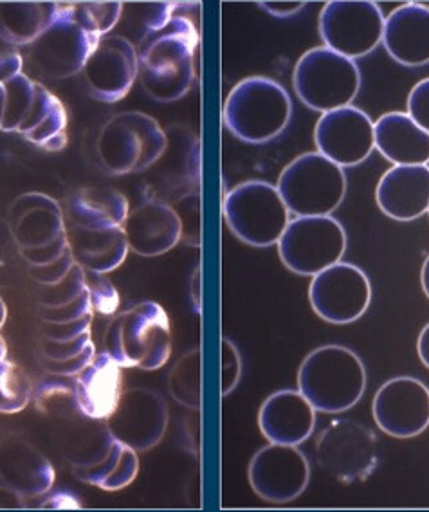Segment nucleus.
<instances>
[{"instance_id":"obj_1","label":"nucleus","mask_w":429,"mask_h":512,"mask_svg":"<svg viewBox=\"0 0 429 512\" xmlns=\"http://www.w3.org/2000/svg\"><path fill=\"white\" fill-rule=\"evenodd\" d=\"M199 40L197 26L177 13L165 29L141 42L137 51L139 78L148 98L174 103L192 91Z\"/></svg>"},{"instance_id":"obj_2","label":"nucleus","mask_w":429,"mask_h":512,"mask_svg":"<svg viewBox=\"0 0 429 512\" xmlns=\"http://www.w3.org/2000/svg\"><path fill=\"white\" fill-rule=\"evenodd\" d=\"M298 390L316 412H347L365 395V363L343 345L318 347L303 359Z\"/></svg>"},{"instance_id":"obj_3","label":"nucleus","mask_w":429,"mask_h":512,"mask_svg":"<svg viewBox=\"0 0 429 512\" xmlns=\"http://www.w3.org/2000/svg\"><path fill=\"white\" fill-rule=\"evenodd\" d=\"M293 118V100L280 83L265 76L238 82L224 101L222 121L235 138L265 145L278 138Z\"/></svg>"},{"instance_id":"obj_4","label":"nucleus","mask_w":429,"mask_h":512,"mask_svg":"<svg viewBox=\"0 0 429 512\" xmlns=\"http://www.w3.org/2000/svg\"><path fill=\"white\" fill-rule=\"evenodd\" d=\"M103 345L121 368L157 370L172 356L170 318L159 303H136L112 318Z\"/></svg>"},{"instance_id":"obj_5","label":"nucleus","mask_w":429,"mask_h":512,"mask_svg":"<svg viewBox=\"0 0 429 512\" xmlns=\"http://www.w3.org/2000/svg\"><path fill=\"white\" fill-rule=\"evenodd\" d=\"M168 136L145 112H119L103 125L96 150L110 175L141 174L165 154Z\"/></svg>"},{"instance_id":"obj_6","label":"nucleus","mask_w":429,"mask_h":512,"mask_svg":"<svg viewBox=\"0 0 429 512\" xmlns=\"http://www.w3.org/2000/svg\"><path fill=\"white\" fill-rule=\"evenodd\" d=\"M289 213L296 217H323L338 210L347 195L345 168L307 152L283 168L276 184Z\"/></svg>"},{"instance_id":"obj_7","label":"nucleus","mask_w":429,"mask_h":512,"mask_svg":"<svg viewBox=\"0 0 429 512\" xmlns=\"http://www.w3.org/2000/svg\"><path fill=\"white\" fill-rule=\"evenodd\" d=\"M293 85L305 107L325 114L352 105L361 89V71L354 60L329 47H312L296 62Z\"/></svg>"},{"instance_id":"obj_8","label":"nucleus","mask_w":429,"mask_h":512,"mask_svg":"<svg viewBox=\"0 0 429 512\" xmlns=\"http://www.w3.org/2000/svg\"><path fill=\"white\" fill-rule=\"evenodd\" d=\"M11 235L29 266H47L69 249L62 206L46 193H24L8 213Z\"/></svg>"},{"instance_id":"obj_9","label":"nucleus","mask_w":429,"mask_h":512,"mask_svg":"<svg viewBox=\"0 0 429 512\" xmlns=\"http://www.w3.org/2000/svg\"><path fill=\"white\" fill-rule=\"evenodd\" d=\"M222 211L229 231L253 247L278 244L291 220L278 188L265 181L237 184L226 193Z\"/></svg>"},{"instance_id":"obj_10","label":"nucleus","mask_w":429,"mask_h":512,"mask_svg":"<svg viewBox=\"0 0 429 512\" xmlns=\"http://www.w3.org/2000/svg\"><path fill=\"white\" fill-rule=\"evenodd\" d=\"M283 266L294 275L314 276L341 262L347 251V231L332 215L289 220L278 240Z\"/></svg>"},{"instance_id":"obj_11","label":"nucleus","mask_w":429,"mask_h":512,"mask_svg":"<svg viewBox=\"0 0 429 512\" xmlns=\"http://www.w3.org/2000/svg\"><path fill=\"white\" fill-rule=\"evenodd\" d=\"M325 47L356 62L383 44L384 15L372 0H332L318 19Z\"/></svg>"},{"instance_id":"obj_12","label":"nucleus","mask_w":429,"mask_h":512,"mask_svg":"<svg viewBox=\"0 0 429 512\" xmlns=\"http://www.w3.org/2000/svg\"><path fill=\"white\" fill-rule=\"evenodd\" d=\"M312 311L332 325H348L365 316L372 303V284L361 267L338 262L312 276Z\"/></svg>"},{"instance_id":"obj_13","label":"nucleus","mask_w":429,"mask_h":512,"mask_svg":"<svg viewBox=\"0 0 429 512\" xmlns=\"http://www.w3.org/2000/svg\"><path fill=\"white\" fill-rule=\"evenodd\" d=\"M168 147L156 165L148 168L145 190L148 199L174 204L186 193L201 192L202 145L192 130L170 128L166 132Z\"/></svg>"},{"instance_id":"obj_14","label":"nucleus","mask_w":429,"mask_h":512,"mask_svg":"<svg viewBox=\"0 0 429 512\" xmlns=\"http://www.w3.org/2000/svg\"><path fill=\"white\" fill-rule=\"evenodd\" d=\"M314 451L321 469L339 482L363 480L377 466L374 431L352 419L330 422Z\"/></svg>"},{"instance_id":"obj_15","label":"nucleus","mask_w":429,"mask_h":512,"mask_svg":"<svg viewBox=\"0 0 429 512\" xmlns=\"http://www.w3.org/2000/svg\"><path fill=\"white\" fill-rule=\"evenodd\" d=\"M311 464L298 446L269 444L258 449L249 464V484L264 502L283 505L305 493Z\"/></svg>"},{"instance_id":"obj_16","label":"nucleus","mask_w":429,"mask_h":512,"mask_svg":"<svg viewBox=\"0 0 429 512\" xmlns=\"http://www.w3.org/2000/svg\"><path fill=\"white\" fill-rule=\"evenodd\" d=\"M170 412L163 395L148 388H130L119 397L114 412L105 419L114 439L136 453H145L165 437Z\"/></svg>"},{"instance_id":"obj_17","label":"nucleus","mask_w":429,"mask_h":512,"mask_svg":"<svg viewBox=\"0 0 429 512\" xmlns=\"http://www.w3.org/2000/svg\"><path fill=\"white\" fill-rule=\"evenodd\" d=\"M372 415L379 430L395 439H413L429 426V390L417 377H393L377 390Z\"/></svg>"},{"instance_id":"obj_18","label":"nucleus","mask_w":429,"mask_h":512,"mask_svg":"<svg viewBox=\"0 0 429 512\" xmlns=\"http://www.w3.org/2000/svg\"><path fill=\"white\" fill-rule=\"evenodd\" d=\"M314 145L341 168L361 165L374 152V121L354 105L325 112L314 128Z\"/></svg>"},{"instance_id":"obj_19","label":"nucleus","mask_w":429,"mask_h":512,"mask_svg":"<svg viewBox=\"0 0 429 512\" xmlns=\"http://www.w3.org/2000/svg\"><path fill=\"white\" fill-rule=\"evenodd\" d=\"M98 42L100 38L92 37L69 19L65 2H62L60 17L37 42L31 44V64L46 78H71L74 74L82 73Z\"/></svg>"},{"instance_id":"obj_20","label":"nucleus","mask_w":429,"mask_h":512,"mask_svg":"<svg viewBox=\"0 0 429 512\" xmlns=\"http://www.w3.org/2000/svg\"><path fill=\"white\" fill-rule=\"evenodd\" d=\"M87 91L94 100L116 103L127 96L139 76V55L127 37L105 35L83 67Z\"/></svg>"},{"instance_id":"obj_21","label":"nucleus","mask_w":429,"mask_h":512,"mask_svg":"<svg viewBox=\"0 0 429 512\" xmlns=\"http://www.w3.org/2000/svg\"><path fill=\"white\" fill-rule=\"evenodd\" d=\"M128 249L143 258H154L172 251L183 237L181 220L172 204L145 199L128 213L123 224Z\"/></svg>"},{"instance_id":"obj_22","label":"nucleus","mask_w":429,"mask_h":512,"mask_svg":"<svg viewBox=\"0 0 429 512\" xmlns=\"http://www.w3.org/2000/svg\"><path fill=\"white\" fill-rule=\"evenodd\" d=\"M56 471L49 458L26 440L10 439L0 444V480L26 502L51 493Z\"/></svg>"},{"instance_id":"obj_23","label":"nucleus","mask_w":429,"mask_h":512,"mask_svg":"<svg viewBox=\"0 0 429 512\" xmlns=\"http://www.w3.org/2000/svg\"><path fill=\"white\" fill-rule=\"evenodd\" d=\"M258 428L271 444L300 446L316 428V410L300 390H280L265 399Z\"/></svg>"},{"instance_id":"obj_24","label":"nucleus","mask_w":429,"mask_h":512,"mask_svg":"<svg viewBox=\"0 0 429 512\" xmlns=\"http://www.w3.org/2000/svg\"><path fill=\"white\" fill-rule=\"evenodd\" d=\"M375 202L390 219H419L429 210V166H393L379 179Z\"/></svg>"},{"instance_id":"obj_25","label":"nucleus","mask_w":429,"mask_h":512,"mask_svg":"<svg viewBox=\"0 0 429 512\" xmlns=\"http://www.w3.org/2000/svg\"><path fill=\"white\" fill-rule=\"evenodd\" d=\"M383 44L386 53L404 67L429 64V8L420 2H406L384 19Z\"/></svg>"},{"instance_id":"obj_26","label":"nucleus","mask_w":429,"mask_h":512,"mask_svg":"<svg viewBox=\"0 0 429 512\" xmlns=\"http://www.w3.org/2000/svg\"><path fill=\"white\" fill-rule=\"evenodd\" d=\"M74 379L83 417L91 421H105L123 394L121 366L107 352H101Z\"/></svg>"},{"instance_id":"obj_27","label":"nucleus","mask_w":429,"mask_h":512,"mask_svg":"<svg viewBox=\"0 0 429 512\" xmlns=\"http://www.w3.org/2000/svg\"><path fill=\"white\" fill-rule=\"evenodd\" d=\"M375 148L395 166L429 163V132L406 112H388L374 123Z\"/></svg>"},{"instance_id":"obj_28","label":"nucleus","mask_w":429,"mask_h":512,"mask_svg":"<svg viewBox=\"0 0 429 512\" xmlns=\"http://www.w3.org/2000/svg\"><path fill=\"white\" fill-rule=\"evenodd\" d=\"M130 204L123 193L107 186H85L67 197V224L83 229L123 228Z\"/></svg>"},{"instance_id":"obj_29","label":"nucleus","mask_w":429,"mask_h":512,"mask_svg":"<svg viewBox=\"0 0 429 512\" xmlns=\"http://www.w3.org/2000/svg\"><path fill=\"white\" fill-rule=\"evenodd\" d=\"M67 242L74 262L100 275L118 269L127 258L128 244L123 228L83 229L67 224Z\"/></svg>"},{"instance_id":"obj_30","label":"nucleus","mask_w":429,"mask_h":512,"mask_svg":"<svg viewBox=\"0 0 429 512\" xmlns=\"http://www.w3.org/2000/svg\"><path fill=\"white\" fill-rule=\"evenodd\" d=\"M62 2H0V38L31 46L60 17Z\"/></svg>"},{"instance_id":"obj_31","label":"nucleus","mask_w":429,"mask_h":512,"mask_svg":"<svg viewBox=\"0 0 429 512\" xmlns=\"http://www.w3.org/2000/svg\"><path fill=\"white\" fill-rule=\"evenodd\" d=\"M31 145L46 152H60L67 147V112L53 92L38 85L37 103L19 132Z\"/></svg>"},{"instance_id":"obj_32","label":"nucleus","mask_w":429,"mask_h":512,"mask_svg":"<svg viewBox=\"0 0 429 512\" xmlns=\"http://www.w3.org/2000/svg\"><path fill=\"white\" fill-rule=\"evenodd\" d=\"M137 471L139 458L136 451L116 439L114 448L110 449L109 455L103 458L100 464L76 471L74 476L85 484L103 491H121L136 480Z\"/></svg>"},{"instance_id":"obj_33","label":"nucleus","mask_w":429,"mask_h":512,"mask_svg":"<svg viewBox=\"0 0 429 512\" xmlns=\"http://www.w3.org/2000/svg\"><path fill=\"white\" fill-rule=\"evenodd\" d=\"M38 85L24 73L0 83V132H17L37 103Z\"/></svg>"},{"instance_id":"obj_34","label":"nucleus","mask_w":429,"mask_h":512,"mask_svg":"<svg viewBox=\"0 0 429 512\" xmlns=\"http://www.w3.org/2000/svg\"><path fill=\"white\" fill-rule=\"evenodd\" d=\"M31 401L38 412L51 417H71L80 413L76 397V379L71 375L47 374L33 386Z\"/></svg>"},{"instance_id":"obj_35","label":"nucleus","mask_w":429,"mask_h":512,"mask_svg":"<svg viewBox=\"0 0 429 512\" xmlns=\"http://www.w3.org/2000/svg\"><path fill=\"white\" fill-rule=\"evenodd\" d=\"M168 390L184 408L201 412L202 408V348L197 347L179 357L168 375Z\"/></svg>"},{"instance_id":"obj_36","label":"nucleus","mask_w":429,"mask_h":512,"mask_svg":"<svg viewBox=\"0 0 429 512\" xmlns=\"http://www.w3.org/2000/svg\"><path fill=\"white\" fill-rule=\"evenodd\" d=\"M114 444L116 439L112 437L107 424H100L76 435L69 444H65V460L73 467V473L83 471L100 464L109 455L110 449L114 448Z\"/></svg>"},{"instance_id":"obj_37","label":"nucleus","mask_w":429,"mask_h":512,"mask_svg":"<svg viewBox=\"0 0 429 512\" xmlns=\"http://www.w3.org/2000/svg\"><path fill=\"white\" fill-rule=\"evenodd\" d=\"M69 19L92 37H105L118 26L123 2H65Z\"/></svg>"},{"instance_id":"obj_38","label":"nucleus","mask_w":429,"mask_h":512,"mask_svg":"<svg viewBox=\"0 0 429 512\" xmlns=\"http://www.w3.org/2000/svg\"><path fill=\"white\" fill-rule=\"evenodd\" d=\"M33 397V384L28 374L8 357L0 361V413L13 415L28 408Z\"/></svg>"},{"instance_id":"obj_39","label":"nucleus","mask_w":429,"mask_h":512,"mask_svg":"<svg viewBox=\"0 0 429 512\" xmlns=\"http://www.w3.org/2000/svg\"><path fill=\"white\" fill-rule=\"evenodd\" d=\"M87 293L89 291L85 282V269L74 264L69 275L58 284L40 285L37 296L38 309H62L71 303L78 302Z\"/></svg>"},{"instance_id":"obj_40","label":"nucleus","mask_w":429,"mask_h":512,"mask_svg":"<svg viewBox=\"0 0 429 512\" xmlns=\"http://www.w3.org/2000/svg\"><path fill=\"white\" fill-rule=\"evenodd\" d=\"M177 217L181 220L184 244L193 247L202 246V193H186L172 204Z\"/></svg>"},{"instance_id":"obj_41","label":"nucleus","mask_w":429,"mask_h":512,"mask_svg":"<svg viewBox=\"0 0 429 512\" xmlns=\"http://www.w3.org/2000/svg\"><path fill=\"white\" fill-rule=\"evenodd\" d=\"M181 2H145L139 4L143 11L137 13V28H139V42H143L150 35H156L165 29L170 20L177 15V8Z\"/></svg>"},{"instance_id":"obj_42","label":"nucleus","mask_w":429,"mask_h":512,"mask_svg":"<svg viewBox=\"0 0 429 512\" xmlns=\"http://www.w3.org/2000/svg\"><path fill=\"white\" fill-rule=\"evenodd\" d=\"M85 282L91 298L92 311L101 316H112L118 311L119 294L109 278L85 269Z\"/></svg>"},{"instance_id":"obj_43","label":"nucleus","mask_w":429,"mask_h":512,"mask_svg":"<svg viewBox=\"0 0 429 512\" xmlns=\"http://www.w3.org/2000/svg\"><path fill=\"white\" fill-rule=\"evenodd\" d=\"M242 377V357L231 339H222V395L237 388Z\"/></svg>"},{"instance_id":"obj_44","label":"nucleus","mask_w":429,"mask_h":512,"mask_svg":"<svg viewBox=\"0 0 429 512\" xmlns=\"http://www.w3.org/2000/svg\"><path fill=\"white\" fill-rule=\"evenodd\" d=\"M74 264L76 262L71 255V249H67L64 255L58 256L55 262H51L47 266H29V276L38 285L58 284L60 280H64L65 276L69 275Z\"/></svg>"},{"instance_id":"obj_45","label":"nucleus","mask_w":429,"mask_h":512,"mask_svg":"<svg viewBox=\"0 0 429 512\" xmlns=\"http://www.w3.org/2000/svg\"><path fill=\"white\" fill-rule=\"evenodd\" d=\"M94 314H87L80 320L67 321V323H42L40 332L42 338L51 341H71L80 338L83 334L91 332V323Z\"/></svg>"},{"instance_id":"obj_46","label":"nucleus","mask_w":429,"mask_h":512,"mask_svg":"<svg viewBox=\"0 0 429 512\" xmlns=\"http://www.w3.org/2000/svg\"><path fill=\"white\" fill-rule=\"evenodd\" d=\"M91 343V332H87V334H83L80 338L71 339V341H51V339L42 338L40 348H42V354L47 359L64 361V359H71V357L82 354L83 350L89 347Z\"/></svg>"},{"instance_id":"obj_47","label":"nucleus","mask_w":429,"mask_h":512,"mask_svg":"<svg viewBox=\"0 0 429 512\" xmlns=\"http://www.w3.org/2000/svg\"><path fill=\"white\" fill-rule=\"evenodd\" d=\"M87 314H94L89 293L78 302L71 303L62 309H38V318L42 323H67V321L80 320Z\"/></svg>"},{"instance_id":"obj_48","label":"nucleus","mask_w":429,"mask_h":512,"mask_svg":"<svg viewBox=\"0 0 429 512\" xmlns=\"http://www.w3.org/2000/svg\"><path fill=\"white\" fill-rule=\"evenodd\" d=\"M422 130L429 132V78L417 83L408 96L406 112Z\"/></svg>"},{"instance_id":"obj_49","label":"nucleus","mask_w":429,"mask_h":512,"mask_svg":"<svg viewBox=\"0 0 429 512\" xmlns=\"http://www.w3.org/2000/svg\"><path fill=\"white\" fill-rule=\"evenodd\" d=\"M94 356H96V348H94V343H91L89 347L83 350L82 354L71 357V359L53 361V359L42 357V366H44V370H46L47 374L71 375V377H76V375L82 372L85 366L91 363Z\"/></svg>"},{"instance_id":"obj_50","label":"nucleus","mask_w":429,"mask_h":512,"mask_svg":"<svg viewBox=\"0 0 429 512\" xmlns=\"http://www.w3.org/2000/svg\"><path fill=\"white\" fill-rule=\"evenodd\" d=\"M40 502L35 507L42 509H82V503L69 491H56L53 494H44L42 498H38Z\"/></svg>"},{"instance_id":"obj_51","label":"nucleus","mask_w":429,"mask_h":512,"mask_svg":"<svg viewBox=\"0 0 429 512\" xmlns=\"http://www.w3.org/2000/svg\"><path fill=\"white\" fill-rule=\"evenodd\" d=\"M258 6L273 17L287 19V17H293V15H298L300 11L305 10L307 2H278V0H274V2H258Z\"/></svg>"},{"instance_id":"obj_52","label":"nucleus","mask_w":429,"mask_h":512,"mask_svg":"<svg viewBox=\"0 0 429 512\" xmlns=\"http://www.w3.org/2000/svg\"><path fill=\"white\" fill-rule=\"evenodd\" d=\"M24 58L19 53H6L0 56V83L8 82L13 76L22 73Z\"/></svg>"},{"instance_id":"obj_53","label":"nucleus","mask_w":429,"mask_h":512,"mask_svg":"<svg viewBox=\"0 0 429 512\" xmlns=\"http://www.w3.org/2000/svg\"><path fill=\"white\" fill-rule=\"evenodd\" d=\"M26 507V500L10 489L8 485L0 487V509H22Z\"/></svg>"},{"instance_id":"obj_54","label":"nucleus","mask_w":429,"mask_h":512,"mask_svg":"<svg viewBox=\"0 0 429 512\" xmlns=\"http://www.w3.org/2000/svg\"><path fill=\"white\" fill-rule=\"evenodd\" d=\"M417 352H419L422 365L429 368V323L420 330L419 339H417Z\"/></svg>"},{"instance_id":"obj_55","label":"nucleus","mask_w":429,"mask_h":512,"mask_svg":"<svg viewBox=\"0 0 429 512\" xmlns=\"http://www.w3.org/2000/svg\"><path fill=\"white\" fill-rule=\"evenodd\" d=\"M420 285H422V291L428 296L429 300V255L428 258L424 260L422 269H420Z\"/></svg>"},{"instance_id":"obj_56","label":"nucleus","mask_w":429,"mask_h":512,"mask_svg":"<svg viewBox=\"0 0 429 512\" xmlns=\"http://www.w3.org/2000/svg\"><path fill=\"white\" fill-rule=\"evenodd\" d=\"M6 318H8V307H6V303L2 300V296H0V329L4 327V323H6Z\"/></svg>"},{"instance_id":"obj_57","label":"nucleus","mask_w":429,"mask_h":512,"mask_svg":"<svg viewBox=\"0 0 429 512\" xmlns=\"http://www.w3.org/2000/svg\"><path fill=\"white\" fill-rule=\"evenodd\" d=\"M6 356H8V345H6V341H4V338L0 336V361H4V359H6Z\"/></svg>"},{"instance_id":"obj_58","label":"nucleus","mask_w":429,"mask_h":512,"mask_svg":"<svg viewBox=\"0 0 429 512\" xmlns=\"http://www.w3.org/2000/svg\"><path fill=\"white\" fill-rule=\"evenodd\" d=\"M428 215H429V210H428Z\"/></svg>"}]
</instances>
